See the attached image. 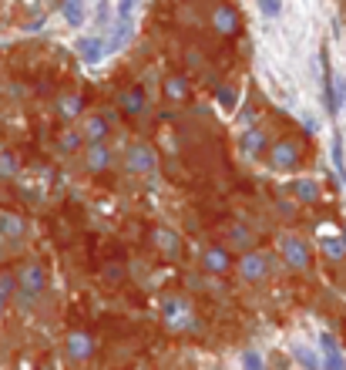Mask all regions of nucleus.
Wrapping results in <instances>:
<instances>
[{"mask_svg":"<svg viewBox=\"0 0 346 370\" xmlns=\"http://www.w3.org/2000/svg\"><path fill=\"white\" fill-rule=\"evenodd\" d=\"M101 135H105V122H101V118H91V122H88V139L98 141Z\"/></svg>","mask_w":346,"mask_h":370,"instance_id":"obj_13","label":"nucleus"},{"mask_svg":"<svg viewBox=\"0 0 346 370\" xmlns=\"http://www.w3.org/2000/svg\"><path fill=\"white\" fill-rule=\"evenodd\" d=\"M91 169H105V162H108V152L105 148H101V145H94V148H91Z\"/></svg>","mask_w":346,"mask_h":370,"instance_id":"obj_12","label":"nucleus"},{"mask_svg":"<svg viewBox=\"0 0 346 370\" xmlns=\"http://www.w3.org/2000/svg\"><path fill=\"white\" fill-rule=\"evenodd\" d=\"M215 24H219L222 31H236V24H232V14H229V11H222V14L215 17Z\"/></svg>","mask_w":346,"mask_h":370,"instance_id":"obj_15","label":"nucleus"},{"mask_svg":"<svg viewBox=\"0 0 346 370\" xmlns=\"http://www.w3.org/2000/svg\"><path fill=\"white\" fill-rule=\"evenodd\" d=\"M319 347H323L326 364H330L333 370H343V357H340V350H336V340H333L330 333H323V337H319Z\"/></svg>","mask_w":346,"mask_h":370,"instance_id":"obj_4","label":"nucleus"},{"mask_svg":"<svg viewBox=\"0 0 346 370\" xmlns=\"http://www.w3.org/2000/svg\"><path fill=\"white\" fill-rule=\"evenodd\" d=\"M64 14H68L71 24H81V20H84V14H81V0H64Z\"/></svg>","mask_w":346,"mask_h":370,"instance_id":"obj_11","label":"nucleus"},{"mask_svg":"<svg viewBox=\"0 0 346 370\" xmlns=\"http://www.w3.org/2000/svg\"><path fill=\"white\" fill-rule=\"evenodd\" d=\"M124 108H128V111H141V94H135V91L128 94V98H124Z\"/></svg>","mask_w":346,"mask_h":370,"instance_id":"obj_16","label":"nucleus"},{"mask_svg":"<svg viewBox=\"0 0 346 370\" xmlns=\"http://www.w3.org/2000/svg\"><path fill=\"white\" fill-rule=\"evenodd\" d=\"M91 354V340L88 337H71V357H88Z\"/></svg>","mask_w":346,"mask_h":370,"instance_id":"obj_9","label":"nucleus"},{"mask_svg":"<svg viewBox=\"0 0 346 370\" xmlns=\"http://www.w3.org/2000/svg\"><path fill=\"white\" fill-rule=\"evenodd\" d=\"M205 266L222 273V269L229 266V262H226V253H222V249H209V253H205Z\"/></svg>","mask_w":346,"mask_h":370,"instance_id":"obj_6","label":"nucleus"},{"mask_svg":"<svg viewBox=\"0 0 346 370\" xmlns=\"http://www.w3.org/2000/svg\"><path fill=\"white\" fill-rule=\"evenodd\" d=\"M283 253H286V262L296 266V269H302V266L309 262V253H306V246H302L300 239H286V243H283Z\"/></svg>","mask_w":346,"mask_h":370,"instance_id":"obj_2","label":"nucleus"},{"mask_svg":"<svg viewBox=\"0 0 346 370\" xmlns=\"http://www.w3.org/2000/svg\"><path fill=\"white\" fill-rule=\"evenodd\" d=\"M296 158H300V152H296L293 141H276V145H272V165H276V169H293Z\"/></svg>","mask_w":346,"mask_h":370,"instance_id":"obj_1","label":"nucleus"},{"mask_svg":"<svg viewBox=\"0 0 346 370\" xmlns=\"http://www.w3.org/2000/svg\"><path fill=\"white\" fill-rule=\"evenodd\" d=\"M242 276H245V279L266 276V256H259V253L245 256V260H242Z\"/></svg>","mask_w":346,"mask_h":370,"instance_id":"obj_3","label":"nucleus"},{"mask_svg":"<svg viewBox=\"0 0 346 370\" xmlns=\"http://www.w3.org/2000/svg\"><path fill=\"white\" fill-rule=\"evenodd\" d=\"M101 47L105 44H101L98 37H84V41L77 44V54H81L88 64H94V61H101Z\"/></svg>","mask_w":346,"mask_h":370,"instance_id":"obj_5","label":"nucleus"},{"mask_svg":"<svg viewBox=\"0 0 346 370\" xmlns=\"http://www.w3.org/2000/svg\"><path fill=\"white\" fill-rule=\"evenodd\" d=\"M259 4H262L266 14H279V4H276V0H259Z\"/></svg>","mask_w":346,"mask_h":370,"instance_id":"obj_17","label":"nucleus"},{"mask_svg":"<svg viewBox=\"0 0 346 370\" xmlns=\"http://www.w3.org/2000/svg\"><path fill=\"white\" fill-rule=\"evenodd\" d=\"M333 165H336V172H340V179L346 182V165H343V152H340V141L333 145Z\"/></svg>","mask_w":346,"mask_h":370,"instance_id":"obj_14","label":"nucleus"},{"mask_svg":"<svg viewBox=\"0 0 346 370\" xmlns=\"http://www.w3.org/2000/svg\"><path fill=\"white\" fill-rule=\"evenodd\" d=\"M293 192H296L302 202H313V199H316V185H313V182H293Z\"/></svg>","mask_w":346,"mask_h":370,"instance_id":"obj_8","label":"nucleus"},{"mask_svg":"<svg viewBox=\"0 0 346 370\" xmlns=\"http://www.w3.org/2000/svg\"><path fill=\"white\" fill-rule=\"evenodd\" d=\"M323 249H326V256H333V260H343L346 243H340V239H330V236H323Z\"/></svg>","mask_w":346,"mask_h":370,"instance_id":"obj_7","label":"nucleus"},{"mask_svg":"<svg viewBox=\"0 0 346 370\" xmlns=\"http://www.w3.org/2000/svg\"><path fill=\"white\" fill-rule=\"evenodd\" d=\"M242 148H245V152H259V148H262V135H259L256 128H249V132H245V139H242Z\"/></svg>","mask_w":346,"mask_h":370,"instance_id":"obj_10","label":"nucleus"}]
</instances>
